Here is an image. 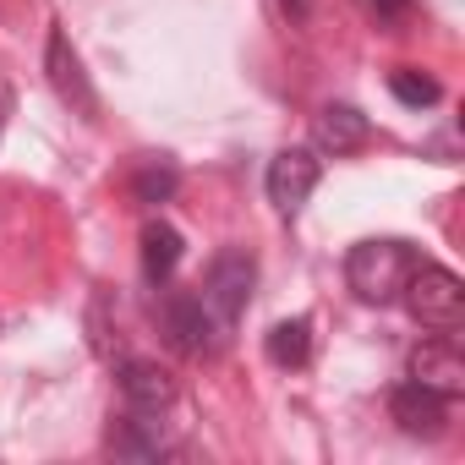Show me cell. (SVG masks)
Instances as JSON below:
<instances>
[{"label":"cell","mask_w":465,"mask_h":465,"mask_svg":"<svg viewBox=\"0 0 465 465\" xmlns=\"http://www.w3.org/2000/svg\"><path fill=\"white\" fill-rule=\"evenodd\" d=\"M416 247L411 242H394V236H372V242H356L345 252V285L367 302V307H389L400 302L411 269H416Z\"/></svg>","instance_id":"obj_1"},{"label":"cell","mask_w":465,"mask_h":465,"mask_svg":"<svg viewBox=\"0 0 465 465\" xmlns=\"http://www.w3.org/2000/svg\"><path fill=\"white\" fill-rule=\"evenodd\" d=\"M400 302H405L411 318H416L421 329H432V334H454L460 318H465V285H460V274L443 269V263H427V258L411 269Z\"/></svg>","instance_id":"obj_2"},{"label":"cell","mask_w":465,"mask_h":465,"mask_svg":"<svg viewBox=\"0 0 465 465\" xmlns=\"http://www.w3.org/2000/svg\"><path fill=\"white\" fill-rule=\"evenodd\" d=\"M252 285H258V258H252L247 247H224V252L208 263L197 302L208 307V318L219 323V334H224L230 323H236V318L247 312V302H252Z\"/></svg>","instance_id":"obj_3"},{"label":"cell","mask_w":465,"mask_h":465,"mask_svg":"<svg viewBox=\"0 0 465 465\" xmlns=\"http://www.w3.org/2000/svg\"><path fill=\"white\" fill-rule=\"evenodd\" d=\"M45 77H50L55 99H61L72 115L99 121V94H94V83H88V72H83V55H77V45L66 39V28H50V39H45Z\"/></svg>","instance_id":"obj_4"},{"label":"cell","mask_w":465,"mask_h":465,"mask_svg":"<svg viewBox=\"0 0 465 465\" xmlns=\"http://www.w3.org/2000/svg\"><path fill=\"white\" fill-rule=\"evenodd\" d=\"M318 175H323L318 148H285V153H274V159H269V175H263L269 203H274L285 219H296V213H302V203L318 192Z\"/></svg>","instance_id":"obj_5"},{"label":"cell","mask_w":465,"mask_h":465,"mask_svg":"<svg viewBox=\"0 0 465 465\" xmlns=\"http://www.w3.org/2000/svg\"><path fill=\"white\" fill-rule=\"evenodd\" d=\"M159 334H164L170 351H181V356H208L219 323L208 318V307H203L192 291H170L164 307H159Z\"/></svg>","instance_id":"obj_6"},{"label":"cell","mask_w":465,"mask_h":465,"mask_svg":"<svg viewBox=\"0 0 465 465\" xmlns=\"http://www.w3.org/2000/svg\"><path fill=\"white\" fill-rule=\"evenodd\" d=\"M449 405H454L449 394H438V389H427L416 378H405L389 394V416H394V427L405 438H443L449 432Z\"/></svg>","instance_id":"obj_7"},{"label":"cell","mask_w":465,"mask_h":465,"mask_svg":"<svg viewBox=\"0 0 465 465\" xmlns=\"http://www.w3.org/2000/svg\"><path fill=\"white\" fill-rule=\"evenodd\" d=\"M115 389H121L126 411H143V416H164L175 405V378L148 356H126L115 367Z\"/></svg>","instance_id":"obj_8"},{"label":"cell","mask_w":465,"mask_h":465,"mask_svg":"<svg viewBox=\"0 0 465 465\" xmlns=\"http://www.w3.org/2000/svg\"><path fill=\"white\" fill-rule=\"evenodd\" d=\"M411 378L427 383V389H438V394H449V400H460V394H465V356H460L454 334L421 340V345L411 351Z\"/></svg>","instance_id":"obj_9"},{"label":"cell","mask_w":465,"mask_h":465,"mask_svg":"<svg viewBox=\"0 0 465 465\" xmlns=\"http://www.w3.org/2000/svg\"><path fill=\"white\" fill-rule=\"evenodd\" d=\"M104 449L115 460H159L170 454V438H164V421L159 416H143V411H121L104 432Z\"/></svg>","instance_id":"obj_10"},{"label":"cell","mask_w":465,"mask_h":465,"mask_svg":"<svg viewBox=\"0 0 465 465\" xmlns=\"http://www.w3.org/2000/svg\"><path fill=\"white\" fill-rule=\"evenodd\" d=\"M367 137H372V121L356 104H323L318 121H312V148L318 153H334V159L367 148Z\"/></svg>","instance_id":"obj_11"},{"label":"cell","mask_w":465,"mask_h":465,"mask_svg":"<svg viewBox=\"0 0 465 465\" xmlns=\"http://www.w3.org/2000/svg\"><path fill=\"white\" fill-rule=\"evenodd\" d=\"M186 258V242H181V230L170 219H148L143 224V280L148 285H170L175 269Z\"/></svg>","instance_id":"obj_12"},{"label":"cell","mask_w":465,"mask_h":465,"mask_svg":"<svg viewBox=\"0 0 465 465\" xmlns=\"http://www.w3.org/2000/svg\"><path fill=\"white\" fill-rule=\"evenodd\" d=\"M263 356L274 361V367H307L312 361V323L307 318H285V323H274L269 334H263Z\"/></svg>","instance_id":"obj_13"},{"label":"cell","mask_w":465,"mask_h":465,"mask_svg":"<svg viewBox=\"0 0 465 465\" xmlns=\"http://www.w3.org/2000/svg\"><path fill=\"white\" fill-rule=\"evenodd\" d=\"M389 94H394L405 110H432V104L443 99L438 77H427V72H416V66H400V72H389Z\"/></svg>","instance_id":"obj_14"},{"label":"cell","mask_w":465,"mask_h":465,"mask_svg":"<svg viewBox=\"0 0 465 465\" xmlns=\"http://www.w3.org/2000/svg\"><path fill=\"white\" fill-rule=\"evenodd\" d=\"M175 186H181V170H175V164H159V159L132 175V197H137V203H170Z\"/></svg>","instance_id":"obj_15"},{"label":"cell","mask_w":465,"mask_h":465,"mask_svg":"<svg viewBox=\"0 0 465 465\" xmlns=\"http://www.w3.org/2000/svg\"><path fill=\"white\" fill-rule=\"evenodd\" d=\"M372 12H378L383 23H400V17L411 12V0H372Z\"/></svg>","instance_id":"obj_16"},{"label":"cell","mask_w":465,"mask_h":465,"mask_svg":"<svg viewBox=\"0 0 465 465\" xmlns=\"http://www.w3.org/2000/svg\"><path fill=\"white\" fill-rule=\"evenodd\" d=\"M280 6H285L291 23H307V17H312V0H280Z\"/></svg>","instance_id":"obj_17"}]
</instances>
